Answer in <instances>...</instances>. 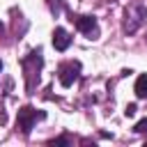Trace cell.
<instances>
[{
  "label": "cell",
  "mask_w": 147,
  "mask_h": 147,
  "mask_svg": "<svg viewBox=\"0 0 147 147\" xmlns=\"http://www.w3.org/2000/svg\"><path fill=\"white\" fill-rule=\"evenodd\" d=\"M145 21H147V5L142 0H133L124 11V32L133 34Z\"/></svg>",
  "instance_id": "1"
},
{
  "label": "cell",
  "mask_w": 147,
  "mask_h": 147,
  "mask_svg": "<svg viewBox=\"0 0 147 147\" xmlns=\"http://www.w3.org/2000/svg\"><path fill=\"white\" fill-rule=\"evenodd\" d=\"M23 71H25V87L28 92L34 90V85H39V71H41V51H32L25 60H23Z\"/></svg>",
  "instance_id": "2"
},
{
  "label": "cell",
  "mask_w": 147,
  "mask_h": 147,
  "mask_svg": "<svg viewBox=\"0 0 147 147\" xmlns=\"http://www.w3.org/2000/svg\"><path fill=\"white\" fill-rule=\"evenodd\" d=\"M44 117H46L44 110H37V108H32V106H23V108L18 110V117H16L21 133H23V136H30L32 126L37 124V119H44Z\"/></svg>",
  "instance_id": "3"
},
{
  "label": "cell",
  "mask_w": 147,
  "mask_h": 147,
  "mask_svg": "<svg viewBox=\"0 0 147 147\" xmlns=\"http://www.w3.org/2000/svg\"><path fill=\"white\" fill-rule=\"evenodd\" d=\"M78 74H80V62H76V60L64 62V64H60V69H57V78H60L62 87H71L74 80L78 78Z\"/></svg>",
  "instance_id": "4"
},
{
  "label": "cell",
  "mask_w": 147,
  "mask_h": 147,
  "mask_svg": "<svg viewBox=\"0 0 147 147\" xmlns=\"http://www.w3.org/2000/svg\"><path fill=\"white\" fill-rule=\"evenodd\" d=\"M71 23H74L83 34H87L90 39H96V37H99V25H96V18H94V16H83V14H78V16H71Z\"/></svg>",
  "instance_id": "5"
},
{
  "label": "cell",
  "mask_w": 147,
  "mask_h": 147,
  "mask_svg": "<svg viewBox=\"0 0 147 147\" xmlns=\"http://www.w3.org/2000/svg\"><path fill=\"white\" fill-rule=\"evenodd\" d=\"M69 44H71L69 32L64 28H55V32H53V46H55V51H67Z\"/></svg>",
  "instance_id": "6"
},
{
  "label": "cell",
  "mask_w": 147,
  "mask_h": 147,
  "mask_svg": "<svg viewBox=\"0 0 147 147\" xmlns=\"http://www.w3.org/2000/svg\"><path fill=\"white\" fill-rule=\"evenodd\" d=\"M133 92L138 99H147V74H140L136 85H133Z\"/></svg>",
  "instance_id": "7"
},
{
  "label": "cell",
  "mask_w": 147,
  "mask_h": 147,
  "mask_svg": "<svg viewBox=\"0 0 147 147\" xmlns=\"http://www.w3.org/2000/svg\"><path fill=\"white\" fill-rule=\"evenodd\" d=\"M48 5H51V11H53L55 16H60V11H62V0H48Z\"/></svg>",
  "instance_id": "8"
},
{
  "label": "cell",
  "mask_w": 147,
  "mask_h": 147,
  "mask_svg": "<svg viewBox=\"0 0 147 147\" xmlns=\"http://www.w3.org/2000/svg\"><path fill=\"white\" fill-rule=\"evenodd\" d=\"M133 131H136V133H147V117H142V119L133 126Z\"/></svg>",
  "instance_id": "9"
},
{
  "label": "cell",
  "mask_w": 147,
  "mask_h": 147,
  "mask_svg": "<svg viewBox=\"0 0 147 147\" xmlns=\"http://www.w3.org/2000/svg\"><path fill=\"white\" fill-rule=\"evenodd\" d=\"M136 110H138V108H136L133 103H129V106H126V110H124V115H126V117H131V115H136Z\"/></svg>",
  "instance_id": "10"
},
{
  "label": "cell",
  "mask_w": 147,
  "mask_h": 147,
  "mask_svg": "<svg viewBox=\"0 0 147 147\" xmlns=\"http://www.w3.org/2000/svg\"><path fill=\"white\" fill-rule=\"evenodd\" d=\"M69 142V138H57V140H53L51 145H67Z\"/></svg>",
  "instance_id": "11"
},
{
  "label": "cell",
  "mask_w": 147,
  "mask_h": 147,
  "mask_svg": "<svg viewBox=\"0 0 147 147\" xmlns=\"http://www.w3.org/2000/svg\"><path fill=\"white\" fill-rule=\"evenodd\" d=\"M0 71H2V62H0Z\"/></svg>",
  "instance_id": "12"
},
{
  "label": "cell",
  "mask_w": 147,
  "mask_h": 147,
  "mask_svg": "<svg viewBox=\"0 0 147 147\" xmlns=\"http://www.w3.org/2000/svg\"><path fill=\"white\" fill-rule=\"evenodd\" d=\"M0 30H2V23H0Z\"/></svg>",
  "instance_id": "13"
}]
</instances>
